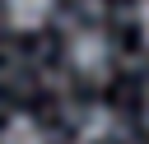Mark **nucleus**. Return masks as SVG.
<instances>
[{"label":"nucleus","instance_id":"1","mask_svg":"<svg viewBox=\"0 0 149 144\" xmlns=\"http://www.w3.org/2000/svg\"><path fill=\"white\" fill-rule=\"evenodd\" d=\"M65 56H70L79 79H107V70H112V42H107L102 28H79L70 37Z\"/></svg>","mask_w":149,"mask_h":144},{"label":"nucleus","instance_id":"2","mask_svg":"<svg viewBox=\"0 0 149 144\" xmlns=\"http://www.w3.org/2000/svg\"><path fill=\"white\" fill-rule=\"evenodd\" d=\"M0 5H5V23L14 33H37L56 14V0H0Z\"/></svg>","mask_w":149,"mask_h":144},{"label":"nucleus","instance_id":"3","mask_svg":"<svg viewBox=\"0 0 149 144\" xmlns=\"http://www.w3.org/2000/svg\"><path fill=\"white\" fill-rule=\"evenodd\" d=\"M0 144H47V130L33 116H9L0 130Z\"/></svg>","mask_w":149,"mask_h":144},{"label":"nucleus","instance_id":"4","mask_svg":"<svg viewBox=\"0 0 149 144\" xmlns=\"http://www.w3.org/2000/svg\"><path fill=\"white\" fill-rule=\"evenodd\" d=\"M135 28H140V42L149 46V0H140V9H135Z\"/></svg>","mask_w":149,"mask_h":144}]
</instances>
